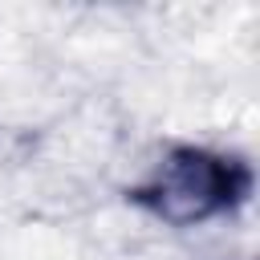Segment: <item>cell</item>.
Here are the masks:
<instances>
[{
  "mask_svg": "<svg viewBox=\"0 0 260 260\" xmlns=\"http://www.w3.org/2000/svg\"><path fill=\"white\" fill-rule=\"evenodd\" d=\"M256 191V171L244 154L211 150L195 142L171 146L158 167L126 187V203L171 228H199L219 215H236Z\"/></svg>",
  "mask_w": 260,
  "mask_h": 260,
  "instance_id": "1",
  "label": "cell"
}]
</instances>
